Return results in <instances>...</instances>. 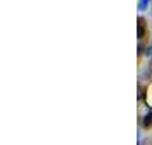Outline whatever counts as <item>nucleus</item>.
<instances>
[{
  "label": "nucleus",
  "mask_w": 152,
  "mask_h": 145,
  "mask_svg": "<svg viewBox=\"0 0 152 145\" xmlns=\"http://www.w3.org/2000/svg\"><path fill=\"white\" fill-rule=\"evenodd\" d=\"M149 4H151V0H138V4H137V10H140V12L147 10Z\"/></svg>",
  "instance_id": "3"
},
{
  "label": "nucleus",
  "mask_w": 152,
  "mask_h": 145,
  "mask_svg": "<svg viewBox=\"0 0 152 145\" xmlns=\"http://www.w3.org/2000/svg\"><path fill=\"white\" fill-rule=\"evenodd\" d=\"M145 56H147V58H152V43L147 46V50H145Z\"/></svg>",
  "instance_id": "5"
},
{
  "label": "nucleus",
  "mask_w": 152,
  "mask_h": 145,
  "mask_svg": "<svg viewBox=\"0 0 152 145\" xmlns=\"http://www.w3.org/2000/svg\"><path fill=\"white\" fill-rule=\"evenodd\" d=\"M145 31H147V26H145V19L142 15H138L137 17V39L138 41H142L145 38Z\"/></svg>",
  "instance_id": "1"
},
{
  "label": "nucleus",
  "mask_w": 152,
  "mask_h": 145,
  "mask_svg": "<svg viewBox=\"0 0 152 145\" xmlns=\"http://www.w3.org/2000/svg\"><path fill=\"white\" fill-rule=\"evenodd\" d=\"M145 50H147V48H145V46H144L140 41H138V44H137V55H138V56L145 55Z\"/></svg>",
  "instance_id": "4"
},
{
  "label": "nucleus",
  "mask_w": 152,
  "mask_h": 145,
  "mask_svg": "<svg viewBox=\"0 0 152 145\" xmlns=\"http://www.w3.org/2000/svg\"><path fill=\"white\" fill-rule=\"evenodd\" d=\"M140 125H142L144 128H151V126H152V109H149L147 113H145V116L142 118Z\"/></svg>",
  "instance_id": "2"
}]
</instances>
